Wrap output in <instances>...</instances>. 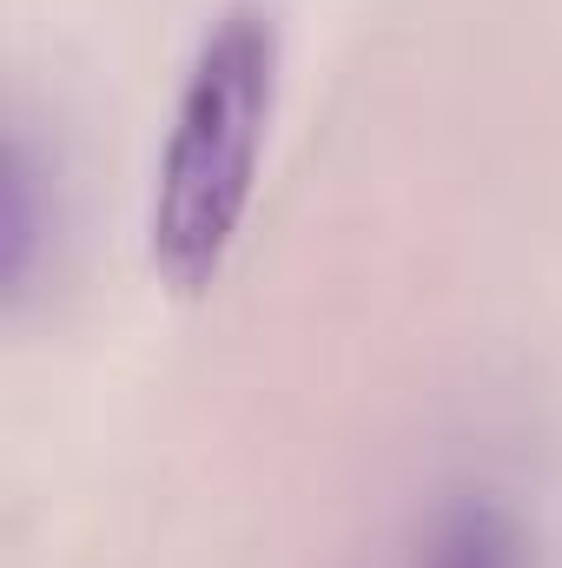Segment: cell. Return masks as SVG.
I'll list each match as a JSON object with an SVG mask.
<instances>
[{
    "mask_svg": "<svg viewBox=\"0 0 562 568\" xmlns=\"http://www.w3.org/2000/svg\"><path fill=\"white\" fill-rule=\"evenodd\" d=\"M272 100H279V27L259 7H225L179 87L145 212L152 272L172 291H205L219 278L239 219L252 205Z\"/></svg>",
    "mask_w": 562,
    "mask_h": 568,
    "instance_id": "cell-1",
    "label": "cell"
},
{
    "mask_svg": "<svg viewBox=\"0 0 562 568\" xmlns=\"http://www.w3.org/2000/svg\"><path fill=\"white\" fill-rule=\"evenodd\" d=\"M430 568H516V542H510V529L496 516L470 509V516L450 523V536L436 542V562Z\"/></svg>",
    "mask_w": 562,
    "mask_h": 568,
    "instance_id": "cell-2",
    "label": "cell"
}]
</instances>
